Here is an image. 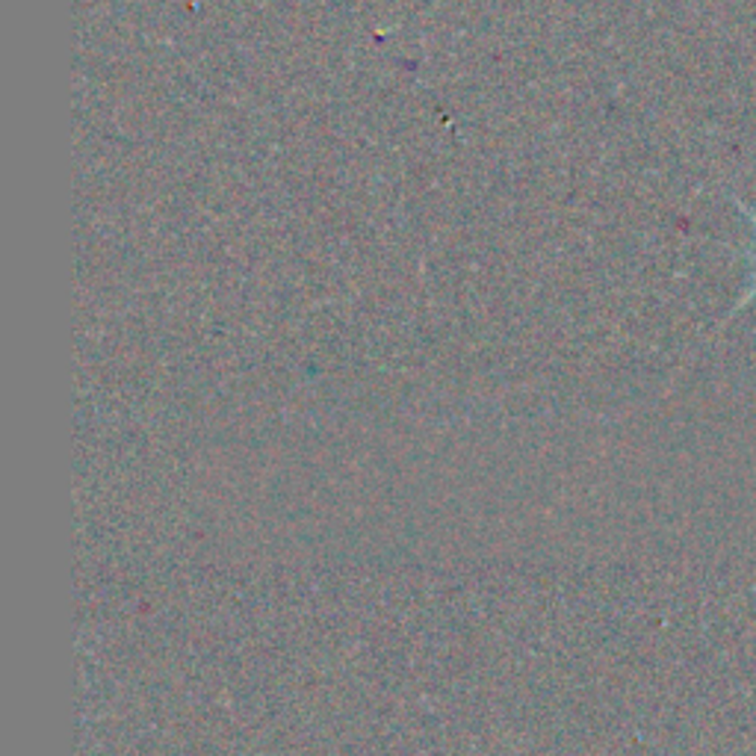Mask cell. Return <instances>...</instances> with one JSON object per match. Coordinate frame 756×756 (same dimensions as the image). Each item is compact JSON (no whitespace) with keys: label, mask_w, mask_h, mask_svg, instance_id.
I'll return each instance as SVG.
<instances>
[{"label":"cell","mask_w":756,"mask_h":756,"mask_svg":"<svg viewBox=\"0 0 756 756\" xmlns=\"http://www.w3.org/2000/svg\"><path fill=\"white\" fill-rule=\"evenodd\" d=\"M733 202H736V207H739V210H742V214H745L747 219H751V225H754V236H756V214H754V210H751V207H745V202H739V198H733ZM754 298H756V278H754V284L747 286V293H745V296L739 298V305L733 307V314H736V310H742V307H745L747 302H754Z\"/></svg>","instance_id":"obj_1"}]
</instances>
